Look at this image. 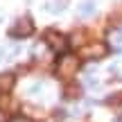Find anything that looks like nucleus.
<instances>
[{"mask_svg":"<svg viewBox=\"0 0 122 122\" xmlns=\"http://www.w3.org/2000/svg\"><path fill=\"white\" fill-rule=\"evenodd\" d=\"M45 41H48V45H50L52 50H57V52H63V50L68 48V43H66V36H61L59 32H52V30L45 34Z\"/></svg>","mask_w":122,"mask_h":122,"instance_id":"nucleus-2","label":"nucleus"},{"mask_svg":"<svg viewBox=\"0 0 122 122\" xmlns=\"http://www.w3.org/2000/svg\"><path fill=\"white\" fill-rule=\"evenodd\" d=\"M32 32H34L32 20H30V18H20V20H16V25L11 27V32H9V34H11V36H20V39H25V36H30Z\"/></svg>","mask_w":122,"mask_h":122,"instance_id":"nucleus-1","label":"nucleus"},{"mask_svg":"<svg viewBox=\"0 0 122 122\" xmlns=\"http://www.w3.org/2000/svg\"><path fill=\"white\" fill-rule=\"evenodd\" d=\"M86 52H88V54H93V57H104V54H106V45H102V43L91 45V48H88Z\"/></svg>","mask_w":122,"mask_h":122,"instance_id":"nucleus-5","label":"nucleus"},{"mask_svg":"<svg viewBox=\"0 0 122 122\" xmlns=\"http://www.w3.org/2000/svg\"><path fill=\"white\" fill-rule=\"evenodd\" d=\"M0 122H7V115L5 113H0Z\"/></svg>","mask_w":122,"mask_h":122,"instance_id":"nucleus-7","label":"nucleus"},{"mask_svg":"<svg viewBox=\"0 0 122 122\" xmlns=\"http://www.w3.org/2000/svg\"><path fill=\"white\" fill-rule=\"evenodd\" d=\"M11 86H14V75H0V88L11 91Z\"/></svg>","mask_w":122,"mask_h":122,"instance_id":"nucleus-4","label":"nucleus"},{"mask_svg":"<svg viewBox=\"0 0 122 122\" xmlns=\"http://www.w3.org/2000/svg\"><path fill=\"white\" fill-rule=\"evenodd\" d=\"M75 70H77V59L75 57H63L57 63V72L61 75V77H70Z\"/></svg>","mask_w":122,"mask_h":122,"instance_id":"nucleus-3","label":"nucleus"},{"mask_svg":"<svg viewBox=\"0 0 122 122\" xmlns=\"http://www.w3.org/2000/svg\"><path fill=\"white\" fill-rule=\"evenodd\" d=\"M93 11H95V5L93 2H84L81 7H79V14H81V16H91Z\"/></svg>","mask_w":122,"mask_h":122,"instance_id":"nucleus-6","label":"nucleus"}]
</instances>
